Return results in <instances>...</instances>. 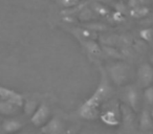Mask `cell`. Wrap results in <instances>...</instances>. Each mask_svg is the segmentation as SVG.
<instances>
[{
    "label": "cell",
    "mask_w": 153,
    "mask_h": 134,
    "mask_svg": "<svg viewBox=\"0 0 153 134\" xmlns=\"http://www.w3.org/2000/svg\"><path fill=\"white\" fill-rule=\"evenodd\" d=\"M101 78L97 89L94 94L87 98L79 108V115L84 119H96L100 114L101 106L107 98H110L112 93V87L110 85V80L107 76L105 69L100 68Z\"/></svg>",
    "instance_id": "obj_1"
},
{
    "label": "cell",
    "mask_w": 153,
    "mask_h": 134,
    "mask_svg": "<svg viewBox=\"0 0 153 134\" xmlns=\"http://www.w3.org/2000/svg\"><path fill=\"white\" fill-rule=\"evenodd\" d=\"M120 1H123V0H120Z\"/></svg>",
    "instance_id": "obj_22"
},
{
    "label": "cell",
    "mask_w": 153,
    "mask_h": 134,
    "mask_svg": "<svg viewBox=\"0 0 153 134\" xmlns=\"http://www.w3.org/2000/svg\"><path fill=\"white\" fill-rule=\"evenodd\" d=\"M49 118H51V109L45 103H42L32 113L30 123L35 127H42L48 121Z\"/></svg>",
    "instance_id": "obj_3"
},
{
    "label": "cell",
    "mask_w": 153,
    "mask_h": 134,
    "mask_svg": "<svg viewBox=\"0 0 153 134\" xmlns=\"http://www.w3.org/2000/svg\"><path fill=\"white\" fill-rule=\"evenodd\" d=\"M105 71H106L109 80L117 86H122L126 84L130 77L129 66L125 63H121V62L109 65L108 68Z\"/></svg>",
    "instance_id": "obj_2"
},
{
    "label": "cell",
    "mask_w": 153,
    "mask_h": 134,
    "mask_svg": "<svg viewBox=\"0 0 153 134\" xmlns=\"http://www.w3.org/2000/svg\"><path fill=\"white\" fill-rule=\"evenodd\" d=\"M57 1L61 7H65V9H70V7H76L80 0H57Z\"/></svg>",
    "instance_id": "obj_17"
},
{
    "label": "cell",
    "mask_w": 153,
    "mask_h": 134,
    "mask_svg": "<svg viewBox=\"0 0 153 134\" xmlns=\"http://www.w3.org/2000/svg\"><path fill=\"white\" fill-rule=\"evenodd\" d=\"M135 111L132 108H130L128 105H122L121 106V118L123 121L124 126L125 127H132L134 125V121H135V114H134Z\"/></svg>",
    "instance_id": "obj_8"
},
{
    "label": "cell",
    "mask_w": 153,
    "mask_h": 134,
    "mask_svg": "<svg viewBox=\"0 0 153 134\" xmlns=\"http://www.w3.org/2000/svg\"><path fill=\"white\" fill-rule=\"evenodd\" d=\"M23 127L22 123L15 118H7L2 123V129L7 133H13V132L19 131Z\"/></svg>",
    "instance_id": "obj_10"
},
{
    "label": "cell",
    "mask_w": 153,
    "mask_h": 134,
    "mask_svg": "<svg viewBox=\"0 0 153 134\" xmlns=\"http://www.w3.org/2000/svg\"><path fill=\"white\" fill-rule=\"evenodd\" d=\"M149 14V10L146 5H138V7H132L130 11V15L134 18H143Z\"/></svg>",
    "instance_id": "obj_13"
},
{
    "label": "cell",
    "mask_w": 153,
    "mask_h": 134,
    "mask_svg": "<svg viewBox=\"0 0 153 134\" xmlns=\"http://www.w3.org/2000/svg\"><path fill=\"white\" fill-rule=\"evenodd\" d=\"M0 98L14 103V104L18 105L19 107H22L24 105L23 96L19 92L1 85H0Z\"/></svg>",
    "instance_id": "obj_6"
},
{
    "label": "cell",
    "mask_w": 153,
    "mask_h": 134,
    "mask_svg": "<svg viewBox=\"0 0 153 134\" xmlns=\"http://www.w3.org/2000/svg\"><path fill=\"white\" fill-rule=\"evenodd\" d=\"M150 114H151V117H152V121H153V109H152V110H151Z\"/></svg>",
    "instance_id": "obj_21"
},
{
    "label": "cell",
    "mask_w": 153,
    "mask_h": 134,
    "mask_svg": "<svg viewBox=\"0 0 153 134\" xmlns=\"http://www.w3.org/2000/svg\"><path fill=\"white\" fill-rule=\"evenodd\" d=\"M150 0H128V5L129 7H135L138 5H146Z\"/></svg>",
    "instance_id": "obj_18"
},
{
    "label": "cell",
    "mask_w": 153,
    "mask_h": 134,
    "mask_svg": "<svg viewBox=\"0 0 153 134\" xmlns=\"http://www.w3.org/2000/svg\"><path fill=\"white\" fill-rule=\"evenodd\" d=\"M64 131V124L58 117L49 118L45 125L41 127V132L45 134H60Z\"/></svg>",
    "instance_id": "obj_7"
},
{
    "label": "cell",
    "mask_w": 153,
    "mask_h": 134,
    "mask_svg": "<svg viewBox=\"0 0 153 134\" xmlns=\"http://www.w3.org/2000/svg\"><path fill=\"white\" fill-rule=\"evenodd\" d=\"M123 100L126 103V105L132 108L134 111H137L140 108V92L137 87L133 85H129L125 88L123 94Z\"/></svg>",
    "instance_id": "obj_5"
},
{
    "label": "cell",
    "mask_w": 153,
    "mask_h": 134,
    "mask_svg": "<svg viewBox=\"0 0 153 134\" xmlns=\"http://www.w3.org/2000/svg\"><path fill=\"white\" fill-rule=\"evenodd\" d=\"M150 61H151V64H152V66H153V55L151 56V59H150Z\"/></svg>",
    "instance_id": "obj_20"
},
{
    "label": "cell",
    "mask_w": 153,
    "mask_h": 134,
    "mask_svg": "<svg viewBox=\"0 0 153 134\" xmlns=\"http://www.w3.org/2000/svg\"><path fill=\"white\" fill-rule=\"evenodd\" d=\"M21 107L14 104L12 102L0 98V114L5 115V116H14L17 113H19V110Z\"/></svg>",
    "instance_id": "obj_9"
},
{
    "label": "cell",
    "mask_w": 153,
    "mask_h": 134,
    "mask_svg": "<svg viewBox=\"0 0 153 134\" xmlns=\"http://www.w3.org/2000/svg\"><path fill=\"white\" fill-rule=\"evenodd\" d=\"M140 35L145 41H147V42H149V43L153 42V30L152 28H145V30H140Z\"/></svg>",
    "instance_id": "obj_16"
},
{
    "label": "cell",
    "mask_w": 153,
    "mask_h": 134,
    "mask_svg": "<svg viewBox=\"0 0 153 134\" xmlns=\"http://www.w3.org/2000/svg\"><path fill=\"white\" fill-rule=\"evenodd\" d=\"M85 47L90 53H92L94 56L100 55L101 53V48L94 41H85Z\"/></svg>",
    "instance_id": "obj_14"
},
{
    "label": "cell",
    "mask_w": 153,
    "mask_h": 134,
    "mask_svg": "<svg viewBox=\"0 0 153 134\" xmlns=\"http://www.w3.org/2000/svg\"><path fill=\"white\" fill-rule=\"evenodd\" d=\"M137 84L140 87L146 88L153 84V67L148 63H144L137 69Z\"/></svg>",
    "instance_id": "obj_4"
},
{
    "label": "cell",
    "mask_w": 153,
    "mask_h": 134,
    "mask_svg": "<svg viewBox=\"0 0 153 134\" xmlns=\"http://www.w3.org/2000/svg\"><path fill=\"white\" fill-rule=\"evenodd\" d=\"M153 127V121L148 110H144L140 117V128L143 130H149Z\"/></svg>",
    "instance_id": "obj_12"
},
{
    "label": "cell",
    "mask_w": 153,
    "mask_h": 134,
    "mask_svg": "<svg viewBox=\"0 0 153 134\" xmlns=\"http://www.w3.org/2000/svg\"><path fill=\"white\" fill-rule=\"evenodd\" d=\"M144 98H145V102L148 105H153V86L152 85L145 88Z\"/></svg>",
    "instance_id": "obj_15"
},
{
    "label": "cell",
    "mask_w": 153,
    "mask_h": 134,
    "mask_svg": "<svg viewBox=\"0 0 153 134\" xmlns=\"http://www.w3.org/2000/svg\"><path fill=\"white\" fill-rule=\"evenodd\" d=\"M101 119L103 121V123L108 126H117L120 123L117 114L113 110H107L101 113Z\"/></svg>",
    "instance_id": "obj_11"
},
{
    "label": "cell",
    "mask_w": 153,
    "mask_h": 134,
    "mask_svg": "<svg viewBox=\"0 0 153 134\" xmlns=\"http://www.w3.org/2000/svg\"><path fill=\"white\" fill-rule=\"evenodd\" d=\"M97 1H100V2H106V1H111V0H97Z\"/></svg>",
    "instance_id": "obj_19"
}]
</instances>
